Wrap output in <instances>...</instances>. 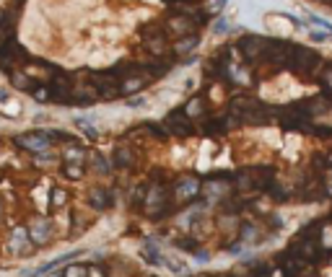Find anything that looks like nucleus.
Wrapping results in <instances>:
<instances>
[{
	"instance_id": "423d86ee",
	"label": "nucleus",
	"mask_w": 332,
	"mask_h": 277,
	"mask_svg": "<svg viewBox=\"0 0 332 277\" xmlns=\"http://www.w3.org/2000/svg\"><path fill=\"white\" fill-rule=\"evenodd\" d=\"M228 192H231V179L223 176V174H216V176H210L202 181V195L205 197H228Z\"/></svg>"
},
{
	"instance_id": "0eeeda50",
	"label": "nucleus",
	"mask_w": 332,
	"mask_h": 277,
	"mask_svg": "<svg viewBox=\"0 0 332 277\" xmlns=\"http://www.w3.org/2000/svg\"><path fill=\"white\" fill-rule=\"evenodd\" d=\"M200 44V34H187V36H179V39L171 42V54L177 57V62H184L192 52L197 50Z\"/></svg>"
},
{
	"instance_id": "6e6552de",
	"label": "nucleus",
	"mask_w": 332,
	"mask_h": 277,
	"mask_svg": "<svg viewBox=\"0 0 332 277\" xmlns=\"http://www.w3.org/2000/svg\"><path fill=\"white\" fill-rule=\"evenodd\" d=\"M184 114H187L190 119H195V122H200V119L208 117V96L205 94H195L190 96L187 101H184Z\"/></svg>"
},
{
	"instance_id": "f257e3e1",
	"label": "nucleus",
	"mask_w": 332,
	"mask_h": 277,
	"mask_svg": "<svg viewBox=\"0 0 332 277\" xmlns=\"http://www.w3.org/2000/svg\"><path fill=\"white\" fill-rule=\"evenodd\" d=\"M236 47H239V52H242L244 65H262L267 47H270V39L257 36V34H242L239 42H236Z\"/></svg>"
},
{
	"instance_id": "4468645a",
	"label": "nucleus",
	"mask_w": 332,
	"mask_h": 277,
	"mask_svg": "<svg viewBox=\"0 0 332 277\" xmlns=\"http://www.w3.org/2000/svg\"><path fill=\"white\" fill-rule=\"evenodd\" d=\"M29 236H31L34 246L50 244V238H52V223H50L47 218H44V220H34L31 228H29Z\"/></svg>"
},
{
	"instance_id": "9b49d317",
	"label": "nucleus",
	"mask_w": 332,
	"mask_h": 277,
	"mask_svg": "<svg viewBox=\"0 0 332 277\" xmlns=\"http://www.w3.org/2000/svg\"><path fill=\"white\" fill-rule=\"evenodd\" d=\"M60 151H62V161H68V163H81V166H86L88 163V151L83 148L81 140H73L68 145H60Z\"/></svg>"
},
{
	"instance_id": "aec40b11",
	"label": "nucleus",
	"mask_w": 332,
	"mask_h": 277,
	"mask_svg": "<svg viewBox=\"0 0 332 277\" xmlns=\"http://www.w3.org/2000/svg\"><path fill=\"white\" fill-rule=\"evenodd\" d=\"M68 202V192L65 189H52V210H57V207H62Z\"/></svg>"
},
{
	"instance_id": "bb28decb",
	"label": "nucleus",
	"mask_w": 332,
	"mask_h": 277,
	"mask_svg": "<svg viewBox=\"0 0 332 277\" xmlns=\"http://www.w3.org/2000/svg\"><path fill=\"white\" fill-rule=\"evenodd\" d=\"M309 36H311V42H317V44H322V42L330 39V34H322V31H309Z\"/></svg>"
},
{
	"instance_id": "f03ea898",
	"label": "nucleus",
	"mask_w": 332,
	"mask_h": 277,
	"mask_svg": "<svg viewBox=\"0 0 332 277\" xmlns=\"http://www.w3.org/2000/svg\"><path fill=\"white\" fill-rule=\"evenodd\" d=\"M322 65H325V62H322L317 50H306V47H299V44L293 47L288 70L299 73V76H314V70H319Z\"/></svg>"
},
{
	"instance_id": "412c9836",
	"label": "nucleus",
	"mask_w": 332,
	"mask_h": 277,
	"mask_svg": "<svg viewBox=\"0 0 332 277\" xmlns=\"http://www.w3.org/2000/svg\"><path fill=\"white\" fill-rule=\"evenodd\" d=\"M34 163H39V166H50V163H57V155L55 153H34Z\"/></svg>"
},
{
	"instance_id": "f3484780",
	"label": "nucleus",
	"mask_w": 332,
	"mask_h": 277,
	"mask_svg": "<svg viewBox=\"0 0 332 277\" xmlns=\"http://www.w3.org/2000/svg\"><path fill=\"white\" fill-rule=\"evenodd\" d=\"M239 236H242V244H252V246L262 244V236H260V228L257 226H242L239 228Z\"/></svg>"
},
{
	"instance_id": "7ed1b4c3",
	"label": "nucleus",
	"mask_w": 332,
	"mask_h": 277,
	"mask_svg": "<svg viewBox=\"0 0 332 277\" xmlns=\"http://www.w3.org/2000/svg\"><path fill=\"white\" fill-rule=\"evenodd\" d=\"M161 125L166 127V132L174 135V137H192L195 135V127H197L195 119H190L187 114H184V109H174V112H169L161 119Z\"/></svg>"
},
{
	"instance_id": "2eb2a0df",
	"label": "nucleus",
	"mask_w": 332,
	"mask_h": 277,
	"mask_svg": "<svg viewBox=\"0 0 332 277\" xmlns=\"http://www.w3.org/2000/svg\"><path fill=\"white\" fill-rule=\"evenodd\" d=\"M86 200H88V205L94 210H109L114 205V195L109 189H91Z\"/></svg>"
},
{
	"instance_id": "5701e85b",
	"label": "nucleus",
	"mask_w": 332,
	"mask_h": 277,
	"mask_svg": "<svg viewBox=\"0 0 332 277\" xmlns=\"http://www.w3.org/2000/svg\"><path fill=\"white\" fill-rule=\"evenodd\" d=\"M88 275V270L83 264H70L65 272H62V277H86Z\"/></svg>"
},
{
	"instance_id": "20e7f679",
	"label": "nucleus",
	"mask_w": 332,
	"mask_h": 277,
	"mask_svg": "<svg viewBox=\"0 0 332 277\" xmlns=\"http://www.w3.org/2000/svg\"><path fill=\"white\" fill-rule=\"evenodd\" d=\"M13 143L24 151H31V153H44L55 148V140H52V132L50 130H31V132H24V135H16Z\"/></svg>"
},
{
	"instance_id": "ddd939ff",
	"label": "nucleus",
	"mask_w": 332,
	"mask_h": 277,
	"mask_svg": "<svg viewBox=\"0 0 332 277\" xmlns=\"http://www.w3.org/2000/svg\"><path fill=\"white\" fill-rule=\"evenodd\" d=\"M112 163L117 166V169H135L138 153H135L127 143H125V145H117L114 153H112Z\"/></svg>"
},
{
	"instance_id": "393cba45",
	"label": "nucleus",
	"mask_w": 332,
	"mask_h": 277,
	"mask_svg": "<svg viewBox=\"0 0 332 277\" xmlns=\"http://www.w3.org/2000/svg\"><path fill=\"white\" fill-rule=\"evenodd\" d=\"M216 34H226V31H231V24L226 21V18H218L216 21V29H213Z\"/></svg>"
},
{
	"instance_id": "1a4fd4ad",
	"label": "nucleus",
	"mask_w": 332,
	"mask_h": 277,
	"mask_svg": "<svg viewBox=\"0 0 332 277\" xmlns=\"http://www.w3.org/2000/svg\"><path fill=\"white\" fill-rule=\"evenodd\" d=\"M153 83V78L148 76V73H135V76L125 78L122 86H119V94L122 96H133V94H140V91H145Z\"/></svg>"
},
{
	"instance_id": "a211bd4d",
	"label": "nucleus",
	"mask_w": 332,
	"mask_h": 277,
	"mask_svg": "<svg viewBox=\"0 0 332 277\" xmlns=\"http://www.w3.org/2000/svg\"><path fill=\"white\" fill-rule=\"evenodd\" d=\"M60 169H62V174H65L70 181H78V179L83 176V166H81V163H68V161H62Z\"/></svg>"
},
{
	"instance_id": "dca6fc26",
	"label": "nucleus",
	"mask_w": 332,
	"mask_h": 277,
	"mask_svg": "<svg viewBox=\"0 0 332 277\" xmlns=\"http://www.w3.org/2000/svg\"><path fill=\"white\" fill-rule=\"evenodd\" d=\"M112 161L107 158L104 153H91L88 155V171L91 174H96V176H107L109 171H112Z\"/></svg>"
},
{
	"instance_id": "c85d7f7f",
	"label": "nucleus",
	"mask_w": 332,
	"mask_h": 277,
	"mask_svg": "<svg viewBox=\"0 0 332 277\" xmlns=\"http://www.w3.org/2000/svg\"><path fill=\"white\" fill-rule=\"evenodd\" d=\"M195 256H197V259H200V262H208V259H210V254H208V252H197Z\"/></svg>"
},
{
	"instance_id": "6ab92c4d",
	"label": "nucleus",
	"mask_w": 332,
	"mask_h": 277,
	"mask_svg": "<svg viewBox=\"0 0 332 277\" xmlns=\"http://www.w3.org/2000/svg\"><path fill=\"white\" fill-rule=\"evenodd\" d=\"M76 127H78V130H83V135H88V137H99V130L88 122L86 117H76Z\"/></svg>"
},
{
	"instance_id": "a878e982",
	"label": "nucleus",
	"mask_w": 332,
	"mask_h": 277,
	"mask_svg": "<svg viewBox=\"0 0 332 277\" xmlns=\"http://www.w3.org/2000/svg\"><path fill=\"white\" fill-rule=\"evenodd\" d=\"M322 246H332V226L322 230Z\"/></svg>"
},
{
	"instance_id": "f8f14e48",
	"label": "nucleus",
	"mask_w": 332,
	"mask_h": 277,
	"mask_svg": "<svg viewBox=\"0 0 332 277\" xmlns=\"http://www.w3.org/2000/svg\"><path fill=\"white\" fill-rule=\"evenodd\" d=\"M31 236H29V230L26 228H16L11 238H8V252H13V254H26V252H31Z\"/></svg>"
},
{
	"instance_id": "4be33fe9",
	"label": "nucleus",
	"mask_w": 332,
	"mask_h": 277,
	"mask_svg": "<svg viewBox=\"0 0 332 277\" xmlns=\"http://www.w3.org/2000/svg\"><path fill=\"white\" fill-rule=\"evenodd\" d=\"M205 11L210 13V16H218L221 11H223V5H226V0H205Z\"/></svg>"
},
{
	"instance_id": "9d476101",
	"label": "nucleus",
	"mask_w": 332,
	"mask_h": 277,
	"mask_svg": "<svg viewBox=\"0 0 332 277\" xmlns=\"http://www.w3.org/2000/svg\"><path fill=\"white\" fill-rule=\"evenodd\" d=\"M202 192V181L197 176H184L174 184V197L177 200H192Z\"/></svg>"
},
{
	"instance_id": "39448f33",
	"label": "nucleus",
	"mask_w": 332,
	"mask_h": 277,
	"mask_svg": "<svg viewBox=\"0 0 332 277\" xmlns=\"http://www.w3.org/2000/svg\"><path fill=\"white\" fill-rule=\"evenodd\" d=\"M164 24L166 29H169V34L174 36V39H179V36H187V34H200V26L195 18H190L187 13H179V11H171L164 16Z\"/></svg>"
},
{
	"instance_id": "cd10ccee",
	"label": "nucleus",
	"mask_w": 332,
	"mask_h": 277,
	"mask_svg": "<svg viewBox=\"0 0 332 277\" xmlns=\"http://www.w3.org/2000/svg\"><path fill=\"white\" fill-rule=\"evenodd\" d=\"M127 104H130V106H143V104H145V99H130Z\"/></svg>"
},
{
	"instance_id": "b1692460",
	"label": "nucleus",
	"mask_w": 332,
	"mask_h": 277,
	"mask_svg": "<svg viewBox=\"0 0 332 277\" xmlns=\"http://www.w3.org/2000/svg\"><path fill=\"white\" fill-rule=\"evenodd\" d=\"M174 246L182 249V252H197V241H192V238H177Z\"/></svg>"
}]
</instances>
